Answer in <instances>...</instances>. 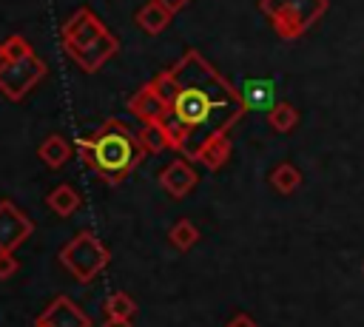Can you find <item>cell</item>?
<instances>
[{
    "instance_id": "1",
    "label": "cell",
    "mask_w": 364,
    "mask_h": 327,
    "mask_svg": "<svg viewBox=\"0 0 364 327\" xmlns=\"http://www.w3.org/2000/svg\"><path fill=\"white\" fill-rule=\"evenodd\" d=\"M173 100L168 117L188 131V154L193 159L196 148L216 136L230 134V128L245 117V102L239 88H233L199 51H185L171 68Z\"/></svg>"
},
{
    "instance_id": "2",
    "label": "cell",
    "mask_w": 364,
    "mask_h": 327,
    "mask_svg": "<svg viewBox=\"0 0 364 327\" xmlns=\"http://www.w3.org/2000/svg\"><path fill=\"white\" fill-rule=\"evenodd\" d=\"M77 148H80V159L105 185H119L122 179H128L145 156L136 134L119 117H108L94 134L82 136Z\"/></svg>"
},
{
    "instance_id": "3",
    "label": "cell",
    "mask_w": 364,
    "mask_h": 327,
    "mask_svg": "<svg viewBox=\"0 0 364 327\" xmlns=\"http://www.w3.org/2000/svg\"><path fill=\"white\" fill-rule=\"evenodd\" d=\"M262 14L282 40H299L327 9V0H259Z\"/></svg>"
},
{
    "instance_id": "4",
    "label": "cell",
    "mask_w": 364,
    "mask_h": 327,
    "mask_svg": "<svg viewBox=\"0 0 364 327\" xmlns=\"http://www.w3.org/2000/svg\"><path fill=\"white\" fill-rule=\"evenodd\" d=\"M108 262H111V253L94 230H80L60 250V264L82 284L94 282L108 267Z\"/></svg>"
},
{
    "instance_id": "5",
    "label": "cell",
    "mask_w": 364,
    "mask_h": 327,
    "mask_svg": "<svg viewBox=\"0 0 364 327\" xmlns=\"http://www.w3.org/2000/svg\"><path fill=\"white\" fill-rule=\"evenodd\" d=\"M105 31H108L105 23H102L88 6H80V9L63 23V28H60L63 51H65L71 60H77V57L85 54V51H88Z\"/></svg>"
},
{
    "instance_id": "6",
    "label": "cell",
    "mask_w": 364,
    "mask_h": 327,
    "mask_svg": "<svg viewBox=\"0 0 364 327\" xmlns=\"http://www.w3.org/2000/svg\"><path fill=\"white\" fill-rule=\"evenodd\" d=\"M46 63L37 54H28L23 60H6L0 65V91L11 100L20 102L43 77H46Z\"/></svg>"
},
{
    "instance_id": "7",
    "label": "cell",
    "mask_w": 364,
    "mask_h": 327,
    "mask_svg": "<svg viewBox=\"0 0 364 327\" xmlns=\"http://www.w3.org/2000/svg\"><path fill=\"white\" fill-rule=\"evenodd\" d=\"M34 233V222L9 199H0V250L14 253Z\"/></svg>"
},
{
    "instance_id": "8",
    "label": "cell",
    "mask_w": 364,
    "mask_h": 327,
    "mask_svg": "<svg viewBox=\"0 0 364 327\" xmlns=\"http://www.w3.org/2000/svg\"><path fill=\"white\" fill-rule=\"evenodd\" d=\"M37 324H43V327H91V318L68 296H57L37 316Z\"/></svg>"
},
{
    "instance_id": "9",
    "label": "cell",
    "mask_w": 364,
    "mask_h": 327,
    "mask_svg": "<svg viewBox=\"0 0 364 327\" xmlns=\"http://www.w3.org/2000/svg\"><path fill=\"white\" fill-rule=\"evenodd\" d=\"M196 182H199V173L188 159H173L159 171V185L171 199H185L196 188Z\"/></svg>"
},
{
    "instance_id": "10",
    "label": "cell",
    "mask_w": 364,
    "mask_h": 327,
    "mask_svg": "<svg viewBox=\"0 0 364 327\" xmlns=\"http://www.w3.org/2000/svg\"><path fill=\"white\" fill-rule=\"evenodd\" d=\"M128 111H131L142 125H148V122H162V119L168 117V102L151 88V82H145L139 91L131 94Z\"/></svg>"
},
{
    "instance_id": "11",
    "label": "cell",
    "mask_w": 364,
    "mask_h": 327,
    "mask_svg": "<svg viewBox=\"0 0 364 327\" xmlns=\"http://www.w3.org/2000/svg\"><path fill=\"white\" fill-rule=\"evenodd\" d=\"M117 51H119V40H117L111 31H105V34H102V37H100V40L85 51V54H80L74 63H77L82 71L94 74V71H97V68H102V65H105Z\"/></svg>"
},
{
    "instance_id": "12",
    "label": "cell",
    "mask_w": 364,
    "mask_h": 327,
    "mask_svg": "<svg viewBox=\"0 0 364 327\" xmlns=\"http://www.w3.org/2000/svg\"><path fill=\"white\" fill-rule=\"evenodd\" d=\"M228 156H230V134H216V136L205 139L193 154V159L199 165H205L208 171H219L228 162Z\"/></svg>"
},
{
    "instance_id": "13",
    "label": "cell",
    "mask_w": 364,
    "mask_h": 327,
    "mask_svg": "<svg viewBox=\"0 0 364 327\" xmlns=\"http://www.w3.org/2000/svg\"><path fill=\"white\" fill-rule=\"evenodd\" d=\"M239 94H242V102L247 111H270L276 105L273 102V94H276L273 80H245Z\"/></svg>"
},
{
    "instance_id": "14",
    "label": "cell",
    "mask_w": 364,
    "mask_h": 327,
    "mask_svg": "<svg viewBox=\"0 0 364 327\" xmlns=\"http://www.w3.org/2000/svg\"><path fill=\"white\" fill-rule=\"evenodd\" d=\"M71 154H74L71 142H68L65 136H60V134L46 136V139L40 142V148H37V156H40L48 168H63V165L71 159Z\"/></svg>"
},
{
    "instance_id": "15",
    "label": "cell",
    "mask_w": 364,
    "mask_h": 327,
    "mask_svg": "<svg viewBox=\"0 0 364 327\" xmlns=\"http://www.w3.org/2000/svg\"><path fill=\"white\" fill-rule=\"evenodd\" d=\"M171 20H173V14H171L162 3H156V0H148V3L136 11V26H139L142 31H148V34H159V31H165Z\"/></svg>"
},
{
    "instance_id": "16",
    "label": "cell",
    "mask_w": 364,
    "mask_h": 327,
    "mask_svg": "<svg viewBox=\"0 0 364 327\" xmlns=\"http://www.w3.org/2000/svg\"><path fill=\"white\" fill-rule=\"evenodd\" d=\"M80 193L68 185V182H63V185H57V188H51L48 191V196H46V205H48V210H54L57 216H71L77 208H80Z\"/></svg>"
},
{
    "instance_id": "17",
    "label": "cell",
    "mask_w": 364,
    "mask_h": 327,
    "mask_svg": "<svg viewBox=\"0 0 364 327\" xmlns=\"http://www.w3.org/2000/svg\"><path fill=\"white\" fill-rule=\"evenodd\" d=\"M270 185H273L276 193L290 196V193L299 191V185H301V171H299L296 165H290V162H282V165H276V168L270 171Z\"/></svg>"
},
{
    "instance_id": "18",
    "label": "cell",
    "mask_w": 364,
    "mask_h": 327,
    "mask_svg": "<svg viewBox=\"0 0 364 327\" xmlns=\"http://www.w3.org/2000/svg\"><path fill=\"white\" fill-rule=\"evenodd\" d=\"M136 139H139V148H142L145 154H162V151L171 148L162 122H148V125H142V128L136 131Z\"/></svg>"
},
{
    "instance_id": "19",
    "label": "cell",
    "mask_w": 364,
    "mask_h": 327,
    "mask_svg": "<svg viewBox=\"0 0 364 327\" xmlns=\"http://www.w3.org/2000/svg\"><path fill=\"white\" fill-rule=\"evenodd\" d=\"M299 122V111L296 105L290 102H276L270 111H267V125L276 131V134H290Z\"/></svg>"
},
{
    "instance_id": "20",
    "label": "cell",
    "mask_w": 364,
    "mask_h": 327,
    "mask_svg": "<svg viewBox=\"0 0 364 327\" xmlns=\"http://www.w3.org/2000/svg\"><path fill=\"white\" fill-rule=\"evenodd\" d=\"M168 242L176 247V250H191L196 242H199V227L191 222V219H176L168 230Z\"/></svg>"
},
{
    "instance_id": "21",
    "label": "cell",
    "mask_w": 364,
    "mask_h": 327,
    "mask_svg": "<svg viewBox=\"0 0 364 327\" xmlns=\"http://www.w3.org/2000/svg\"><path fill=\"white\" fill-rule=\"evenodd\" d=\"M134 313H136V301L125 290H117L105 299V316L108 318H134Z\"/></svg>"
},
{
    "instance_id": "22",
    "label": "cell",
    "mask_w": 364,
    "mask_h": 327,
    "mask_svg": "<svg viewBox=\"0 0 364 327\" xmlns=\"http://www.w3.org/2000/svg\"><path fill=\"white\" fill-rule=\"evenodd\" d=\"M0 48H3V57H6V60H23V57L34 54V51H31V45L26 43V37H20V34L6 37V40L0 43Z\"/></svg>"
},
{
    "instance_id": "23",
    "label": "cell",
    "mask_w": 364,
    "mask_h": 327,
    "mask_svg": "<svg viewBox=\"0 0 364 327\" xmlns=\"http://www.w3.org/2000/svg\"><path fill=\"white\" fill-rule=\"evenodd\" d=\"M17 270H20L17 256H14V253H3V250H0V279H11Z\"/></svg>"
},
{
    "instance_id": "24",
    "label": "cell",
    "mask_w": 364,
    "mask_h": 327,
    "mask_svg": "<svg viewBox=\"0 0 364 327\" xmlns=\"http://www.w3.org/2000/svg\"><path fill=\"white\" fill-rule=\"evenodd\" d=\"M225 327H259V324H256V321H253L247 313H236V316H233V318H230Z\"/></svg>"
},
{
    "instance_id": "25",
    "label": "cell",
    "mask_w": 364,
    "mask_h": 327,
    "mask_svg": "<svg viewBox=\"0 0 364 327\" xmlns=\"http://www.w3.org/2000/svg\"><path fill=\"white\" fill-rule=\"evenodd\" d=\"M156 3H162V6H165L171 14H176V11H179V9H185L191 0H156Z\"/></svg>"
},
{
    "instance_id": "26",
    "label": "cell",
    "mask_w": 364,
    "mask_h": 327,
    "mask_svg": "<svg viewBox=\"0 0 364 327\" xmlns=\"http://www.w3.org/2000/svg\"><path fill=\"white\" fill-rule=\"evenodd\" d=\"M102 327H134L131 318H105Z\"/></svg>"
},
{
    "instance_id": "27",
    "label": "cell",
    "mask_w": 364,
    "mask_h": 327,
    "mask_svg": "<svg viewBox=\"0 0 364 327\" xmlns=\"http://www.w3.org/2000/svg\"><path fill=\"white\" fill-rule=\"evenodd\" d=\"M3 63H6V57H3V48H0V65H3Z\"/></svg>"
},
{
    "instance_id": "28",
    "label": "cell",
    "mask_w": 364,
    "mask_h": 327,
    "mask_svg": "<svg viewBox=\"0 0 364 327\" xmlns=\"http://www.w3.org/2000/svg\"><path fill=\"white\" fill-rule=\"evenodd\" d=\"M34 327H43V324H37V321H34Z\"/></svg>"
}]
</instances>
